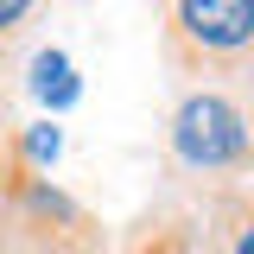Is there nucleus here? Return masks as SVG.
Masks as SVG:
<instances>
[{"instance_id": "1", "label": "nucleus", "mask_w": 254, "mask_h": 254, "mask_svg": "<svg viewBox=\"0 0 254 254\" xmlns=\"http://www.w3.org/2000/svg\"><path fill=\"white\" fill-rule=\"evenodd\" d=\"M159 165L172 185L165 197H185L190 210L248 185L254 178V102L242 89H222V83H185L172 115H165Z\"/></svg>"}, {"instance_id": "2", "label": "nucleus", "mask_w": 254, "mask_h": 254, "mask_svg": "<svg viewBox=\"0 0 254 254\" xmlns=\"http://www.w3.org/2000/svg\"><path fill=\"white\" fill-rule=\"evenodd\" d=\"M172 76L254 95V0H153Z\"/></svg>"}, {"instance_id": "3", "label": "nucleus", "mask_w": 254, "mask_h": 254, "mask_svg": "<svg viewBox=\"0 0 254 254\" xmlns=\"http://www.w3.org/2000/svg\"><path fill=\"white\" fill-rule=\"evenodd\" d=\"M115 254H216V248H210L203 216L190 210L185 197H159V203H146V210L121 229Z\"/></svg>"}, {"instance_id": "4", "label": "nucleus", "mask_w": 254, "mask_h": 254, "mask_svg": "<svg viewBox=\"0 0 254 254\" xmlns=\"http://www.w3.org/2000/svg\"><path fill=\"white\" fill-rule=\"evenodd\" d=\"M38 6L45 0H0V140H13V95H19V58L32 45L38 26Z\"/></svg>"}, {"instance_id": "5", "label": "nucleus", "mask_w": 254, "mask_h": 254, "mask_svg": "<svg viewBox=\"0 0 254 254\" xmlns=\"http://www.w3.org/2000/svg\"><path fill=\"white\" fill-rule=\"evenodd\" d=\"M197 216L210 229L216 254H254V178L222 190V197H210V203H197Z\"/></svg>"}, {"instance_id": "6", "label": "nucleus", "mask_w": 254, "mask_h": 254, "mask_svg": "<svg viewBox=\"0 0 254 254\" xmlns=\"http://www.w3.org/2000/svg\"><path fill=\"white\" fill-rule=\"evenodd\" d=\"M19 76H26L19 89H26L32 102H45L51 115H64V108H70V102L83 95V76H76V64L64 58L58 45H38V51H32V64L19 70Z\"/></svg>"}, {"instance_id": "7", "label": "nucleus", "mask_w": 254, "mask_h": 254, "mask_svg": "<svg viewBox=\"0 0 254 254\" xmlns=\"http://www.w3.org/2000/svg\"><path fill=\"white\" fill-rule=\"evenodd\" d=\"M83 254H115V242H102V248H83Z\"/></svg>"}]
</instances>
